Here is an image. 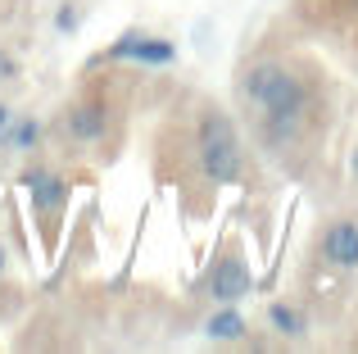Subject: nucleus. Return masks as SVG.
<instances>
[{"label":"nucleus","mask_w":358,"mask_h":354,"mask_svg":"<svg viewBox=\"0 0 358 354\" xmlns=\"http://www.w3.org/2000/svg\"><path fill=\"white\" fill-rule=\"evenodd\" d=\"M245 332H250V323H245V313L241 309H218V313H209V323H204V337L209 341H245Z\"/></svg>","instance_id":"obj_10"},{"label":"nucleus","mask_w":358,"mask_h":354,"mask_svg":"<svg viewBox=\"0 0 358 354\" xmlns=\"http://www.w3.org/2000/svg\"><path fill=\"white\" fill-rule=\"evenodd\" d=\"M5 150H14V155H32L36 146H41V118H32V114H14V123H9V132H5Z\"/></svg>","instance_id":"obj_9"},{"label":"nucleus","mask_w":358,"mask_h":354,"mask_svg":"<svg viewBox=\"0 0 358 354\" xmlns=\"http://www.w3.org/2000/svg\"><path fill=\"white\" fill-rule=\"evenodd\" d=\"M18 55L14 50H5V45H0V87H5V82H18Z\"/></svg>","instance_id":"obj_12"},{"label":"nucleus","mask_w":358,"mask_h":354,"mask_svg":"<svg viewBox=\"0 0 358 354\" xmlns=\"http://www.w3.org/2000/svg\"><path fill=\"white\" fill-rule=\"evenodd\" d=\"M5 268H9V250L0 246V273H5Z\"/></svg>","instance_id":"obj_14"},{"label":"nucleus","mask_w":358,"mask_h":354,"mask_svg":"<svg viewBox=\"0 0 358 354\" xmlns=\"http://www.w3.org/2000/svg\"><path fill=\"white\" fill-rule=\"evenodd\" d=\"M204 291H209L218 304H236V300H245V295L254 291V268L245 264V255L227 250L222 259H213L209 277H204Z\"/></svg>","instance_id":"obj_4"},{"label":"nucleus","mask_w":358,"mask_h":354,"mask_svg":"<svg viewBox=\"0 0 358 354\" xmlns=\"http://www.w3.org/2000/svg\"><path fill=\"white\" fill-rule=\"evenodd\" d=\"M59 127H64L69 141L96 146V141H105V132H109V105H105V100H78V105L64 109Z\"/></svg>","instance_id":"obj_5"},{"label":"nucleus","mask_w":358,"mask_h":354,"mask_svg":"<svg viewBox=\"0 0 358 354\" xmlns=\"http://www.w3.org/2000/svg\"><path fill=\"white\" fill-rule=\"evenodd\" d=\"M18 186L27 191V200H32L36 218L45 222V227H55V218H59L64 209H69V177H59L55 169H45V164H32V169H23V177H18Z\"/></svg>","instance_id":"obj_3"},{"label":"nucleus","mask_w":358,"mask_h":354,"mask_svg":"<svg viewBox=\"0 0 358 354\" xmlns=\"http://www.w3.org/2000/svg\"><path fill=\"white\" fill-rule=\"evenodd\" d=\"M82 27V0H64L59 9H55V32L59 36H73Z\"/></svg>","instance_id":"obj_11"},{"label":"nucleus","mask_w":358,"mask_h":354,"mask_svg":"<svg viewBox=\"0 0 358 354\" xmlns=\"http://www.w3.org/2000/svg\"><path fill=\"white\" fill-rule=\"evenodd\" d=\"M317 250H322V259H327L331 268L354 273V268H358V222H354V218H336L331 227L322 232Z\"/></svg>","instance_id":"obj_6"},{"label":"nucleus","mask_w":358,"mask_h":354,"mask_svg":"<svg viewBox=\"0 0 358 354\" xmlns=\"http://www.w3.org/2000/svg\"><path fill=\"white\" fill-rule=\"evenodd\" d=\"M354 5H358V0H354Z\"/></svg>","instance_id":"obj_16"},{"label":"nucleus","mask_w":358,"mask_h":354,"mask_svg":"<svg viewBox=\"0 0 358 354\" xmlns=\"http://www.w3.org/2000/svg\"><path fill=\"white\" fill-rule=\"evenodd\" d=\"M195 164L209 186H236L245 177V146L241 132L222 109H204L195 123Z\"/></svg>","instance_id":"obj_2"},{"label":"nucleus","mask_w":358,"mask_h":354,"mask_svg":"<svg viewBox=\"0 0 358 354\" xmlns=\"http://www.w3.org/2000/svg\"><path fill=\"white\" fill-rule=\"evenodd\" d=\"M236 91L250 109H259V136L268 150L286 155L304 136V118L313 109V87L304 73H295L281 59H259L241 69Z\"/></svg>","instance_id":"obj_1"},{"label":"nucleus","mask_w":358,"mask_h":354,"mask_svg":"<svg viewBox=\"0 0 358 354\" xmlns=\"http://www.w3.org/2000/svg\"><path fill=\"white\" fill-rule=\"evenodd\" d=\"M354 173H358V150H354Z\"/></svg>","instance_id":"obj_15"},{"label":"nucleus","mask_w":358,"mask_h":354,"mask_svg":"<svg viewBox=\"0 0 358 354\" xmlns=\"http://www.w3.org/2000/svg\"><path fill=\"white\" fill-rule=\"evenodd\" d=\"M127 64H141V69H168V64H177V41L173 36H141L136 50H131Z\"/></svg>","instance_id":"obj_7"},{"label":"nucleus","mask_w":358,"mask_h":354,"mask_svg":"<svg viewBox=\"0 0 358 354\" xmlns=\"http://www.w3.org/2000/svg\"><path fill=\"white\" fill-rule=\"evenodd\" d=\"M9 123H14V109H9V105H0V141H5V132H9Z\"/></svg>","instance_id":"obj_13"},{"label":"nucleus","mask_w":358,"mask_h":354,"mask_svg":"<svg viewBox=\"0 0 358 354\" xmlns=\"http://www.w3.org/2000/svg\"><path fill=\"white\" fill-rule=\"evenodd\" d=\"M268 327L277 332V337H286V341H299V337L308 332V318H304V309H299V304L272 300V304H268Z\"/></svg>","instance_id":"obj_8"}]
</instances>
